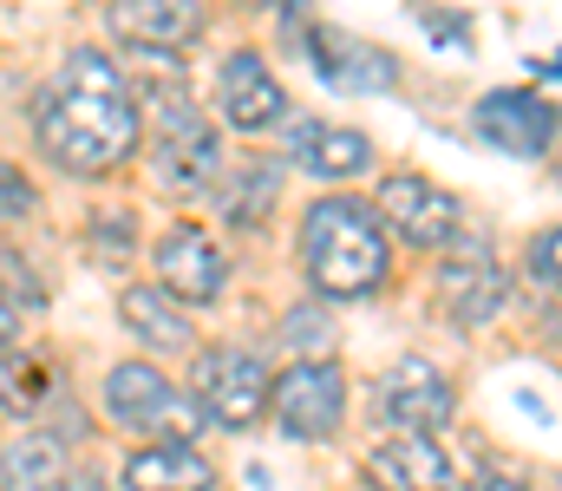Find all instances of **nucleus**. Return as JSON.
Listing matches in <instances>:
<instances>
[{"label": "nucleus", "instance_id": "nucleus-1", "mask_svg": "<svg viewBox=\"0 0 562 491\" xmlns=\"http://www.w3.org/2000/svg\"><path fill=\"white\" fill-rule=\"evenodd\" d=\"M33 138L66 177H112L144 145V99L99 46H72L33 99Z\"/></svg>", "mask_w": 562, "mask_h": 491}, {"label": "nucleus", "instance_id": "nucleus-2", "mask_svg": "<svg viewBox=\"0 0 562 491\" xmlns=\"http://www.w3.org/2000/svg\"><path fill=\"white\" fill-rule=\"evenodd\" d=\"M301 269H307L314 295H327V302L373 295L393 269V243H386V223L373 216V203L367 197H314L301 216Z\"/></svg>", "mask_w": 562, "mask_h": 491}, {"label": "nucleus", "instance_id": "nucleus-3", "mask_svg": "<svg viewBox=\"0 0 562 491\" xmlns=\"http://www.w3.org/2000/svg\"><path fill=\"white\" fill-rule=\"evenodd\" d=\"M150 99V152H157V177L170 183V190H210L216 183V170H223V132H216V119L203 112V105H190V92L183 86H150L138 92Z\"/></svg>", "mask_w": 562, "mask_h": 491}, {"label": "nucleus", "instance_id": "nucleus-4", "mask_svg": "<svg viewBox=\"0 0 562 491\" xmlns=\"http://www.w3.org/2000/svg\"><path fill=\"white\" fill-rule=\"evenodd\" d=\"M99 400H105V420L119 433H138V439H196V426H203V413L190 406V393H177L144 360H119L105 373Z\"/></svg>", "mask_w": 562, "mask_h": 491}, {"label": "nucleus", "instance_id": "nucleus-5", "mask_svg": "<svg viewBox=\"0 0 562 491\" xmlns=\"http://www.w3.org/2000/svg\"><path fill=\"white\" fill-rule=\"evenodd\" d=\"M269 413H276L281 433L301 439V446L334 439L340 420H347V373H340L327 354H301V360H288L281 373H269Z\"/></svg>", "mask_w": 562, "mask_h": 491}, {"label": "nucleus", "instance_id": "nucleus-6", "mask_svg": "<svg viewBox=\"0 0 562 491\" xmlns=\"http://www.w3.org/2000/svg\"><path fill=\"white\" fill-rule=\"evenodd\" d=\"M190 406L203 413V426L249 433L269 413V367L249 347H203L190 367Z\"/></svg>", "mask_w": 562, "mask_h": 491}, {"label": "nucleus", "instance_id": "nucleus-7", "mask_svg": "<svg viewBox=\"0 0 562 491\" xmlns=\"http://www.w3.org/2000/svg\"><path fill=\"white\" fill-rule=\"evenodd\" d=\"M373 216H380L406 249H419V256H438V249L464 230V203H458L445 183L419 177V170H393V177H380Z\"/></svg>", "mask_w": 562, "mask_h": 491}, {"label": "nucleus", "instance_id": "nucleus-8", "mask_svg": "<svg viewBox=\"0 0 562 491\" xmlns=\"http://www.w3.org/2000/svg\"><path fill=\"white\" fill-rule=\"evenodd\" d=\"M510 302V282L504 269L491 263V236L484 243H464V230L438 249V309L458 327H491Z\"/></svg>", "mask_w": 562, "mask_h": 491}, {"label": "nucleus", "instance_id": "nucleus-9", "mask_svg": "<svg viewBox=\"0 0 562 491\" xmlns=\"http://www.w3.org/2000/svg\"><path fill=\"white\" fill-rule=\"evenodd\" d=\"M216 119L229 132H243V138L276 132L281 119H288V92H281L276 66L262 59V46L223 53V66H216Z\"/></svg>", "mask_w": 562, "mask_h": 491}, {"label": "nucleus", "instance_id": "nucleus-10", "mask_svg": "<svg viewBox=\"0 0 562 491\" xmlns=\"http://www.w3.org/2000/svg\"><path fill=\"white\" fill-rule=\"evenodd\" d=\"M471 132L484 145H497L504 158L537 164V158H550V145H557V105L543 92H484L477 112H471Z\"/></svg>", "mask_w": 562, "mask_h": 491}, {"label": "nucleus", "instance_id": "nucleus-11", "mask_svg": "<svg viewBox=\"0 0 562 491\" xmlns=\"http://www.w3.org/2000/svg\"><path fill=\"white\" fill-rule=\"evenodd\" d=\"M150 263H157V289H170L177 302H196V309L216 302L223 282H229V263H223V249H216V236L203 223H170L157 236Z\"/></svg>", "mask_w": 562, "mask_h": 491}, {"label": "nucleus", "instance_id": "nucleus-12", "mask_svg": "<svg viewBox=\"0 0 562 491\" xmlns=\"http://www.w3.org/2000/svg\"><path fill=\"white\" fill-rule=\"evenodd\" d=\"M380 413H386L400 433H445L451 413H458V387H451V373H445L438 360L406 354V360L386 373V387H380Z\"/></svg>", "mask_w": 562, "mask_h": 491}, {"label": "nucleus", "instance_id": "nucleus-13", "mask_svg": "<svg viewBox=\"0 0 562 491\" xmlns=\"http://www.w3.org/2000/svg\"><path fill=\"white\" fill-rule=\"evenodd\" d=\"M203 20H210L203 0H105L112 40L132 46V53H157V59H170L190 40H203Z\"/></svg>", "mask_w": 562, "mask_h": 491}, {"label": "nucleus", "instance_id": "nucleus-14", "mask_svg": "<svg viewBox=\"0 0 562 491\" xmlns=\"http://www.w3.org/2000/svg\"><path fill=\"white\" fill-rule=\"evenodd\" d=\"M307 59L334 92H393L400 86V59L347 26H314L307 33Z\"/></svg>", "mask_w": 562, "mask_h": 491}, {"label": "nucleus", "instance_id": "nucleus-15", "mask_svg": "<svg viewBox=\"0 0 562 491\" xmlns=\"http://www.w3.org/2000/svg\"><path fill=\"white\" fill-rule=\"evenodd\" d=\"M367 486L373 491H451L458 466L438 446V433H393L386 446L367 453Z\"/></svg>", "mask_w": 562, "mask_h": 491}, {"label": "nucleus", "instance_id": "nucleus-16", "mask_svg": "<svg viewBox=\"0 0 562 491\" xmlns=\"http://www.w3.org/2000/svg\"><path fill=\"white\" fill-rule=\"evenodd\" d=\"M288 158L301 164L307 177L321 183H347L360 170H373V138L353 132V125H327V119H307L288 132Z\"/></svg>", "mask_w": 562, "mask_h": 491}, {"label": "nucleus", "instance_id": "nucleus-17", "mask_svg": "<svg viewBox=\"0 0 562 491\" xmlns=\"http://www.w3.org/2000/svg\"><path fill=\"white\" fill-rule=\"evenodd\" d=\"M119 479L125 491H216V466L196 453V439H144Z\"/></svg>", "mask_w": 562, "mask_h": 491}, {"label": "nucleus", "instance_id": "nucleus-18", "mask_svg": "<svg viewBox=\"0 0 562 491\" xmlns=\"http://www.w3.org/2000/svg\"><path fill=\"white\" fill-rule=\"evenodd\" d=\"M210 190H216V210H223L229 230H262L281 197V164L276 158H229L216 170Z\"/></svg>", "mask_w": 562, "mask_h": 491}, {"label": "nucleus", "instance_id": "nucleus-19", "mask_svg": "<svg viewBox=\"0 0 562 491\" xmlns=\"http://www.w3.org/2000/svg\"><path fill=\"white\" fill-rule=\"evenodd\" d=\"M119 322L132 327L144 347H157V354H183V347H190V315H183V302H177L170 289H157V282L119 289Z\"/></svg>", "mask_w": 562, "mask_h": 491}, {"label": "nucleus", "instance_id": "nucleus-20", "mask_svg": "<svg viewBox=\"0 0 562 491\" xmlns=\"http://www.w3.org/2000/svg\"><path fill=\"white\" fill-rule=\"evenodd\" d=\"M66 446L53 433H26L0 453V491H59L66 486Z\"/></svg>", "mask_w": 562, "mask_h": 491}, {"label": "nucleus", "instance_id": "nucleus-21", "mask_svg": "<svg viewBox=\"0 0 562 491\" xmlns=\"http://www.w3.org/2000/svg\"><path fill=\"white\" fill-rule=\"evenodd\" d=\"M413 20L431 33V46H451V53L471 46V13H451V7H438V0H413Z\"/></svg>", "mask_w": 562, "mask_h": 491}, {"label": "nucleus", "instance_id": "nucleus-22", "mask_svg": "<svg viewBox=\"0 0 562 491\" xmlns=\"http://www.w3.org/2000/svg\"><path fill=\"white\" fill-rule=\"evenodd\" d=\"M557 249H562L557 223H543V230L530 236V249H524V282L543 289V295H557Z\"/></svg>", "mask_w": 562, "mask_h": 491}, {"label": "nucleus", "instance_id": "nucleus-23", "mask_svg": "<svg viewBox=\"0 0 562 491\" xmlns=\"http://www.w3.org/2000/svg\"><path fill=\"white\" fill-rule=\"evenodd\" d=\"M281 347H314V354H327V347H334V315H327V309H288Z\"/></svg>", "mask_w": 562, "mask_h": 491}, {"label": "nucleus", "instance_id": "nucleus-24", "mask_svg": "<svg viewBox=\"0 0 562 491\" xmlns=\"http://www.w3.org/2000/svg\"><path fill=\"white\" fill-rule=\"evenodd\" d=\"M40 210V183L20 170V164L0 158V223H20V216H33Z\"/></svg>", "mask_w": 562, "mask_h": 491}, {"label": "nucleus", "instance_id": "nucleus-25", "mask_svg": "<svg viewBox=\"0 0 562 491\" xmlns=\"http://www.w3.org/2000/svg\"><path fill=\"white\" fill-rule=\"evenodd\" d=\"M92 243H99V256L112 263H125V249H132V210H99L92 216Z\"/></svg>", "mask_w": 562, "mask_h": 491}, {"label": "nucleus", "instance_id": "nucleus-26", "mask_svg": "<svg viewBox=\"0 0 562 491\" xmlns=\"http://www.w3.org/2000/svg\"><path fill=\"white\" fill-rule=\"evenodd\" d=\"M471 491H530V479H524V472H477Z\"/></svg>", "mask_w": 562, "mask_h": 491}, {"label": "nucleus", "instance_id": "nucleus-27", "mask_svg": "<svg viewBox=\"0 0 562 491\" xmlns=\"http://www.w3.org/2000/svg\"><path fill=\"white\" fill-rule=\"evenodd\" d=\"M13 341H20V309H13V302L0 295V354H7Z\"/></svg>", "mask_w": 562, "mask_h": 491}, {"label": "nucleus", "instance_id": "nucleus-28", "mask_svg": "<svg viewBox=\"0 0 562 491\" xmlns=\"http://www.w3.org/2000/svg\"><path fill=\"white\" fill-rule=\"evenodd\" d=\"M59 491H105L99 486V472H86V466H66V486Z\"/></svg>", "mask_w": 562, "mask_h": 491}, {"label": "nucleus", "instance_id": "nucleus-29", "mask_svg": "<svg viewBox=\"0 0 562 491\" xmlns=\"http://www.w3.org/2000/svg\"><path fill=\"white\" fill-rule=\"evenodd\" d=\"M236 7H276V0H236Z\"/></svg>", "mask_w": 562, "mask_h": 491}]
</instances>
